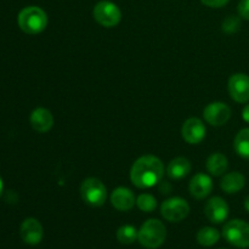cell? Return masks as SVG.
I'll return each mask as SVG.
<instances>
[{"mask_svg": "<svg viewBox=\"0 0 249 249\" xmlns=\"http://www.w3.org/2000/svg\"><path fill=\"white\" fill-rule=\"evenodd\" d=\"M164 175V165L156 156H142L134 162L130 170L131 182L139 189H150L157 185Z\"/></svg>", "mask_w": 249, "mask_h": 249, "instance_id": "cell-1", "label": "cell"}, {"mask_svg": "<svg viewBox=\"0 0 249 249\" xmlns=\"http://www.w3.org/2000/svg\"><path fill=\"white\" fill-rule=\"evenodd\" d=\"M167 237V229L158 219L145 221L138 232V241L142 247L147 249L160 248Z\"/></svg>", "mask_w": 249, "mask_h": 249, "instance_id": "cell-2", "label": "cell"}, {"mask_svg": "<svg viewBox=\"0 0 249 249\" xmlns=\"http://www.w3.org/2000/svg\"><path fill=\"white\" fill-rule=\"evenodd\" d=\"M18 26L24 33L39 34L48 26V16L45 11L38 6H27L17 17Z\"/></svg>", "mask_w": 249, "mask_h": 249, "instance_id": "cell-3", "label": "cell"}, {"mask_svg": "<svg viewBox=\"0 0 249 249\" xmlns=\"http://www.w3.org/2000/svg\"><path fill=\"white\" fill-rule=\"evenodd\" d=\"M80 196L89 206L101 207L106 202L107 189L101 180L88 178L80 185Z\"/></svg>", "mask_w": 249, "mask_h": 249, "instance_id": "cell-4", "label": "cell"}, {"mask_svg": "<svg viewBox=\"0 0 249 249\" xmlns=\"http://www.w3.org/2000/svg\"><path fill=\"white\" fill-rule=\"evenodd\" d=\"M223 236L230 245L237 248L249 247V224L240 219H233L225 224Z\"/></svg>", "mask_w": 249, "mask_h": 249, "instance_id": "cell-5", "label": "cell"}, {"mask_svg": "<svg viewBox=\"0 0 249 249\" xmlns=\"http://www.w3.org/2000/svg\"><path fill=\"white\" fill-rule=\"evenodd\" d=\"M92 15H94L95 21L106 28L116 27L122 19V12L119 7L108 0H102L97 2L92 10Z\"/></svg>", "mask_w": 249, "mask_h": 249, "instance_id": "cell-6", "label": "cell"}, {"mask_svg": "<svg viewBox=\"0 0 249 249\" xmlns=\"http://www.w3.org/2000/svg\"><path fill=\"white\" fill-rule=\"evenodd\" d=\"M190 213V206L185 199L180 197H172L160 206V214L165 220L170 223H179L184 220Z\"/></svg>", "mask_w": 249, "mask_h": 249, "instance_id": "cell-7", "label": "cell"}, {"mask_svg": "<svg viewBox=\"0 0 249 249\" xmlns=\"http://www.w3.org/2000/svg\"><path fill=\"white\" fill-rule=\"evenodd\" d=\"M229 94L231 99L240 104L249 101V75L245 73H236L231 75L228 83Z\"/></svg>", "mask_w": 249, "mask_h": 249, "instance_id": "cell-8", "label": "cell"}, {"mask_svg": "<svg viewBox=\"0 0 249 249\" xmlns=\"http://www.w3.org/2000/svg\"><path fill=\"white\" fill-rule=\"evenodd\" d=\"M203 117L208 124L213 126L225 125L231 117V109L224 102H212L204 108Z\"/></svg>", "mask_w": 249, "mask_h": 249, "instance_id": "cell-9", "label": "cell"}, {"mask_svg": "<svg viewBox=\"0 0 249 249\" xmlns=\"http://www.w3.org/2000/svg\"><path fill=\"white\" fill-rule=\"evenodd\" d=\"M204 214L209 221L214 224H220L229 216V206L221 197H212L204 207Z\"/></svg>", "mask_w": 249, "mask_h": 249, "instance_id": "cell-10", "label": "cell"}, {"mask_svg": "<svg viewBox=\"0 0 249 249\" xmlns=\"http://www.w3.org/2000/svg\"><path fill=\"white\" fill-rule=\"evenodd\" d=\"M181 135L187 143L197 145L206 138V126L199 118H189L182 124Z\"/></svg>", "mask_w": 249, "mask_h": 249, "instance_id": "cell-11", "label": "cell"}, {"mask_svg": "<svg viewBox=\"0 0 249 249\" xmlns=\"http://www.w3.org/2000/svg\"><path fill=\"white\" fill-rule=\"evenodd\" d=\"M19 233H21V237L24 243L29 246H36L43 240V226H41V224L36 219L27 218L21 224Z\"/></svg>", "mask_w": 249, "mask_h": 249, "instance_id": "cell-12", "label": "cell"}, {"mask_svg": "<svg viewBox=\"0 0 249 249\" xmlns=\"http://www.w3.org/2000/svg\"><path fill=\"white\" fill-rule=\"evenodd\" d=\"M189 190L192 197L197 199H203L211 195L212 190H213V181L209 175L198 173L190 181Z\"/></svg>", "mask_w": 249, "mask_h": 249, "instance_id": "cell-13", "label": "cell"}, {"mask_svg": "<svg viewBox=\"0 0 249 249\" xmlns=\"http://www.w3.org/2000/svg\"><path fill=\"white\" fill-rule=\"evenodd\" d=\"M32 128L38 133H48L53 125V117L49 109L44 107H38L34 109L29 117Z\"/></svg>", "mask_w": 249, "mask_h": 249, "instance_id": "cell-14", "label": "cell"}, {"mask_svg": "<svg viewBox=\"0 0 249 249\" xmlns=\"http://www.w3.org/2000/svg\"><path fill=\"white\" fill-rule=\"evenodd\" d=\"M111 203L121 212L130 211L135 206V196L128 187H117L111 195Z\"/></svg>", "mask_w": 249, "mask_h": 249, "instance_id": "cell-15", "label": "cell"}, {"mask_svg": "<svg viewBox=\"0 0 249 249\" xmlns=\"http://www.w3.org/2000/svg\"><path fill=\"white\" fill-rule=\"evenodd\" d=\"M191 172V163L185 157H177L168 164L167 174L170 179L179 180L187 177Z\"/></svg>", "mask_w": 249, "mask_h": 249, "instance_id": "cell-16", "label": "cell"}, {"mask_svg": "<svg viewBox=\"0 0 249 249\" xmlns=\"http://www.w3.org/2000/svg\"><path fill=\"white\" fill-rule=\"evenodd\" d=\"M246 178L245 175L238 172H232L225 174L221 179L220 187L226 194H237L245 187Z\"/></svg>", "mask_w": 249, "mask_h": 249, "instance_id": "cell-17", "label": "cell"}, {"mask_svg": "<svg viewBox=\"0 0 249 249\" xmlns=\"http://www.w3.org/2000/svg\"><path fill=\"white\" fill-rule=\"evenodd\" d=\"M229 162L226 156H224L223 153L216 152L213 153L208 157L207 160V170L211 173L213 177H221L224 173L228 170Z\"/></svg>", "mask_w": 249, "mask_h": 249, "instance_id": "cell-18", "label": "cell"}, {"mask_svg": "<svg viewBox=\"0 0 249 249\" xmlns=\"http://www.w3.org/2000/svg\"><path fill=\"white\" fill-rule=\"evenodd\" d=\"M220 240V233L216 229L211 228V226H206L202 228L197 233V242L204 247H211V246L215 245L218 241Z\"/></svg>", "mask_w": 249, "mask_h": 249, "instance_id": "cell-19", "label": "cell"}, {"mask_svg": "<svg viewBox=\"0 0 249 249\" xmlns=\"http://www.w3.org/2000/svg\"><path fill=\"white\" fill-rule=\"evenodd\" d=\"M233 147L238 156L249 160V128H245L238 131L235 138Z\"/></svg>", "mask_w": 249, "mask_h": 249, "instance_id": "cell-20", "label": "cell"}, {"mask_svg": "<svg viewBox=\"0 0 249 249\" xmlns=\"http://www.w3.org/2000/svg\"><path fill=\"white\" fill-rule=\"evenodd\" d=\"M138 232L133 225H123L117 231V240L122 245H131L138 240Z\"/></svg>", "mask_w": 249, "mask_h": 249, "instance_id": "cell-21", "label": "cell"}, {"mask_svg": "<svg viewBox=\"0 0 249 249\" xmlns=\"http://www.w3.org/2000/svg\"><path fill=\"white\" fill-rule=\"evenodd\" d=\"M136 204H138L140 211L145 212V213H151L157 207V199L152 195L142 194L136 198Z\"/></svg>", "mask_w": 249, "mask_h": 249, "instance_id": "cell-22", "label": "cell"}, {"mask_svg": "<svg viewBox=\"0 0 249 249\" xmlns=\"http://www.w3.org/2000/svg\"><path fill=\"white\" fill-rule=\"evenodd\" d=\"M241 18L238 16H235V15H231V16H228L225 19H224L223 24V31L228 34H233L237 33L241 29Z\"/></svg>", "mask_w": 249, "mask_h": 249, "instance_id": "cell-23", "label": "cell"}, {"mask_svg": "<svg viewBox=\"0 0 249 249\" xmlns=\"http://www.w3.org/2000/svg\"><path fill=\"white\" fill-rule=\"evenodd\" d=\"M237 10L240 17L249 21V0H241L240 4H238Z\"/></svg>", "mask_w": 249, "mask_h": 249, "instance_id": "cell-24", "label": "cell"}, {"mask_svg": "<svg viewBox=\"0 0 249 249\" xmlns=\"http://www.w3.org/2000/svg\"><path fill=\"white\" fill-rule=\"evenodd\" d=\"M202 2H203L206 6H209V7H223L225 6L226 4H228L230 0H201Z\"/></svg>", "mask_w": 249, "mask_h": 249, "instance_id": "cell-25", "label": "cell"}, {"mask_svg": "<svg viewBox=\"0 0 249 249\" xmlns=\"http://www.w3.org/2000/svg\"><path fill=\"white\" fill-rule=\"evenodd\" d=\"M242 118L245 119V122H247V123H249V105H246L245 108H243Z\"/></svg>", "mask_w": 249, "mask_h": 249, "instance_id": "cell-26", "label": "cell"}, {"mask_svg": "<svg viewBox=\"0 0 249 249\" xmlns=\"http://www.w3.org/2000/svg\"><path fill=\"white\" fill-rule=\"evenodd\" d=\"M245 208L247 209V212H249V195L246 197V199H245Z\"/></svg>", "mask_w": 249, "mask_h": 249, "instance_id": "cell-27", "label": "cell"}, {"mask_svg": "<svg viewBox=\"0 0 249 249\" xmlns=\"http://www.w3.org/2000/svg\"><path fill=\"white\" fill-rule=\"evenodd\" d=\"M2 189H4V182H2L1 177H0V196H1L2 194Z\"/></svg>", "mask_w": 249, "mask_h": 249, "instance_id": "cell-28", "label": "cell"}, {"mask_svg": "<svg viewBox=\"0 0 249 249\" xmlns=\"http://www.w3.org/2000/svg\"><path fill=\"white\" fill-rule=\"evenodd\" d=\"M220 249H226V248H220Z\"/></svg>", "mask_w": 249, "mask_h": 249, "instance_id": "cell-29", "label": "cell"}]
</instances>
